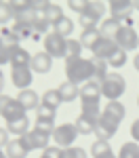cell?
Instances as JSON below:
<instances>
[{"label": "cell", "instance_id": "5bb4252c", "mask_svg": "<svg viewBox=\"0 0 139 158\" xmlns=\"http://www.w3.org/2000/svg\"><path fill=\"white\" fill-rule=\"evenodd\" d=\"M32 150H30V146L25 143L23 137H17V139H13V141H9V146H6V158H27V154H30Z\"/></svg>", "mask_w": 139, "mask_h": 158}, {"label": "cell", "instance_id": "bcb514c9", "mask_svg": "<svg viewBox=\"0 0 139 158\" xmlns=\"http://www.w3.org/2000/svg\"><path fill=\"white\" fill-rule=\"evenodd\" d=\"M137 106H139V97H137Z\"/></svg>", "mask_w": 139, "mask_h": 158}, {"label": "cell", "instance_id": "ab89813d", "mask_svg": "<svg viewBox=\"0 0 139 158\" xmlns=\"http://www.w3.org/2000/svg\"><path fill=\"white\" fill-rule=\"evenodd\" d=\"M131 137H133V141H137V143H139V118L131 124Z\"/></svg>", "mask_w": 139, "mask_h": 158}, {"label": "cell", "instance_id": "b9f144b4", "mask_svg": "<svg viewBox=\"0 0 139 158\" xmlns=\"http://www.w3.org/2000/svg\"><path fill=\"white\" fill-rule=\"evenodd\" d=\"M2 89H4V74L0 70V93H2Z\"/></svg>", "mask_w": 139, "mask_h": 158}, {"label": "cell", "instance_id": "ba28073f", "mask_svg": "<svg viewBox=\"0 0 139 158\" xmlns=\"http://www.w3.org/2000/svg\"><path fill=\"white\" fill-rule=\"evenodd\" d=\"M114 42H116L120 49L133 51V49H137V47H139V36H137V32H135L133 27L122 25V27L118 30V34L114 36Z\"/></svg>", "mask_w": 139, "mask_h": 158}, {"label": "cell", "instance_id": "7402d4cb", "mask_svg": "<svg viewBox=\"0 0 139 158\" xmlns=\"http://www.w3.org/2000/svg\"><path fill=\"white\" fill-rule=\"evenodd\" d=\"M61 95H59V91L57 89H49V91H44V95H42V103L40 106H47L51 110H57L61 106Z\"/></svg>", "mask_w": 139, "mask_h": 158}, {"label": "cell", "instance_id": "83f0119b", "mask_svg": "<svg viewBox=\"0 0 139 158\" xmlns=\"http://www.w3.org/2000/svg\"><path fill=\"white\" fill-rule=\"evenodd\" d=\"M6 131H11V133L17 135V137H23V135L30 131V120H27V118H23V120L6 122Z\"/></svg>", "mask_w": 139, "mask_h": 158}, {"label": "cell", "instance_id": "e575fe53", "mask_svg": "<svg viewBox=\"0 0 139 158\" xmlns=\"http://www.w3.org/2000/svg\"><path fill=\"white\" fill-rule=\"evenodd\" d=\"M87 11L93 13V15H99V17H101V15L105 13V4H103V2H95V0H88Z\"/></svg>", "mask_w": 139, "mask_h": 158}, {"label": "cell", "instance_id": "60d3db41", "mask_svg": "<svg viewBox=\"0 0 139 158\" xmlns=\"http://www.w3.org/2000/svg\"><path fill=\"white\" fill-rule=\"evenodd\" d=\"M9 146V131L0 127V148H6Z\"/></svg>", "mask_w": 139, "mask_h": 158}, {"label": "cell", "instance_id": "44dd1931", "mask_svg": "<svg viewBox=\"0 0 139 158\" xmlns=\"http://www.w3.org/2000/svg\"><path fill=\"white\" fill-rule=\"evenodd\" d=\"M101 40V32L99 27L97 30H87V32H82V36H80V44H82V49H95V44Z\"/></svg>", "mask_w": 139, "mask_h": 158}, {"label": "cell", "instance_id": "ee69618b", "mask_svg": "<svg viewBox=\"0 0 139 158\" xmlns=\"http://www.w3.org/2000/svg\"><path fill=\"white\" fill-rule=\"evenodd\" d=\"M133 9H137V11H139V0H137V2H133Z\"/></svg>", "mask_w": 139, "mask_h": 158}, {"label": "cell", "instance_id": "7bdbcfd3", "mask_svg": "<svg viewBox=\"0 0 139 158\" xmlns=\"http://www.w3.org/2000/svg\"><path fill=\"white\" fill-rule=\"evenodd\" d=\"M133 65H135V70H137V72H139V53H137V55H135V59H133Z\"/></svg>", "mask_w": 139, "mask_h": 158}, {"label": "cell", "instance_id": "4dcf8cb0", "mask_svg": "<svg viewBox=\"0 0 139 158\" xmlns=\"http://www.w3.org/2000/svg\"><path fill=\"white\" fill-rule=\"evenodd\" d=\"M105 112H108V114H112L114 118H118V120L122 122L125 120V114H126V108L125 106H122V103H120V101H108V106H105Z\"/></svg>", "mask_w": 139, "mask_h": 158}, {"label": "cell", "instance_id": "7c38bea8", "mask_svg": "<svg viewBox=\"0 0 139 158\" xmlns=\"http://www.w3.org/2000/svg\"><path fill=\"white\" fill-rule=\"evenodd\" d=\"M118 49V44L114 42L112 38H105V36H101V40L95 44V49H93V57L95 59H103V61H108L110 57H112V53Z\"/></svg>", "mask_w": 139, "mask_h": 158}, {"label": "cell", "instance_id": "d6a6232c", "mask_svg": "<svg viewBox=\"0 0 139 158\" xmlns=\"http://www.w3.org/2000/svg\"><path fill=\"white\" fill-rule=\"evenodd\" d=\"M11 17H15L13 15V9H11V2H0V25L9 23Z\"/></svg>", "mask_w": 139, "mask_h": 158}, {"label": "cell", "instance_id": "4fadbf2b", "mask_svg": "<svg viewBox=\"0 0 139 158\" xmlns=\"http://www.w3.org/2000/svg\"><path fill=\"white\" fill-rule=\"evenodd\" d=\"M25 143L30 146V150H47L49 148V135L40 133V131H36V129H32V131H27V133L23 135Z\"/></svg>", "mask_w": 139, "mask_h": 158}, {"label": "cell", "instance_id": "603a6c76", "mask_svg": "<svg viewBox=\"0 0 139 158\" xmlns=\"http://www.w3.org/2000/svg\"><path fill=\"white\" fill-rule=\"evenodd\" d=\"M44 17H47V21L51 23V27H53V25L59 23L65 15H63V11H61V6H59V4L49 2V6H47V11H44Z\"/></svg>", "mask_w": 139, "mask_h": 158}, {"label": "cell", "instance_id": "52a82bcc", "mask_svg": "<svg viewBox=\"0 0 139 158\" xmlns=\"http://www.w3.org/2000/svg\"><path fill=\"white\" fill-rule=\"evenodd\" d=\"M65 38L55 34V32H49L44 36V53H49L53 59H59V57H65Z\"/></svg>", "mask_w": 139, "mask_h": 158}, {"label": "cell", "instance_id": "ac0fdd59", "mask_svg": "<svg viewBox=\"0 0 139 158\" xmlns=\"http://www.w3.org/2000/svg\"><path fill=\"white\" fill-rule=\"evenodd\" d=\"M57 91H59V95H61V101H63V103H70V101H74V99L80 95V89H78V85L70 82V80L61 82Z\"/></svg>", "mask_w": 139, "mask_h": 158}, {"label": "cell", "instance_id": "d590c367", "mask_svg": "<svg viewBox=\"0 0 139 158\" xmlns=\"http://www.w3.org/2000/svg\"><path fill=\"white\" fill-rule=\"evenodd\" d=\"M42 158H63V148L59 146H49L42 152Z\"/></svg>", "mask_w": 139, "mask_h": 158}, {"label": "cell", "instance_id": "836d02e7", "mask_svg": "<svg viewBox=\"0 0 139 158\" xmlns=\"http://www.w3.org/2000/svg\"><path fill=\"white\" fill-rule=\"evenodd\" d=\"M63 158H88V156H87V152H84L82 148L72 146V148H65V150H63Z\"/></svg>", "mask_w": 139, "mask_h": 158}, {"label": "cell", "instance_id": "ffe728a7", "mask_svg": "<svg viewBox=\"0 0 139 158\" xmlns=\"http://www.w3.org/2000/svg\"><path fill=\"white\" fill-rule=\"evenodd\" d=\"M91 156L93 158H116L110 141H99V139H95V143L91 146Z\"/></svg>", "mask_w": 139, "mask_h": 158}, {"label": "cell", "instance_id": "484cf974", "mask_svg": "<svg viewBox=\"0 0 139 158\" xmlns=\"http://www.w3.org/2000/svg\"><path fill=\"white\" fill-rule=\"evenodd\" d=\"M34 129L36 131H40V133L49 135V137H53V133H55V120L53 118H42V116H36V122H34Z\"/></svg>", "mask_w": 139, "mask_h": 158}, {"label": "cell", "instance_id": "74e56055", "mask_svg": "<svg viewBox=\"0 0 139 158\" xmlns=\"http://www.w3.org/2000/svg\"><path fill=\"white\" fill-rule=\"evenodd\" d=\"M11 9H13V15H19V13L30 11V2H11Z\"/></svg>", "mask_w": 139, "mask_h": 158}, {"label": "cell", "instance_id": "2e32d148", "mask_svg": "<svg viewBox=\"0 0 139 158\" xmlns=\"http://www.w3.org/2000/svg\"><path fill=\"white\" fill-rule=\"evenodd\" d=\"M97 122L99 118L97 116H88V114H80L78 118H76V129H78V135H91L95 133V129H97Z\"/></svg>", "mask_w": 139, "mask_h": 158}, {"label": "cell", "instance_id": "8d00e7d4", "mask_svg": "<svg viewBox=\"0 0 139 158\" xmlns=\"http://www.w3.org/2000/svg\"><path fill=\"white\" fill-rule=\"evenodd\" d=\"M87 4H88V0H80V2H78V0H70V2H67V6H70L72 11H76L78 15H82V13L87 11Z\"/></svg>", "mask_w": 139, "mask_h": 158}, {"label": "cell", "instance_id": "e0dca14e", "mask_svg": "<svg viewBox=\"0 0 139 158\" xmlns=\"http://www.w3.org/2000/svg\"><path fill=\"white\" fill-rule=\"evenodd\" d=\"M122 25H125V23H122L120 19H114V17H110V19H103V21H101L99 32H101V36L112 38V40H114V36L118 34V30H120Z\"/></svg>", "mask_w": 139, "mask_h": 158}, {"label": "cell", "instance_id": "8992f818", "mask_svg": "<svg viewBox=\"0 0 139 158\" xmlns=\"http://www.w3.org/2000/svg\"><path fill=\"white\" fill-rule=\"evenodd\" d=\"M101 97H103V95H101V85L97 82V80H88L87 85L80 86L78 99H80L82 106H99Z\"/></svg>", "mask_w": 139, "mask_h": 158}, {"label": "cell", "instance_id": "f546056e", "mask_svg": "<svg viewBox=\"0 0 139 158\" xmlns=\"http://www.w3.org/2000/svg\"><path fill=\"white\" fill-rule=\"evenodd\" d=\"M93 70H95V78H93V80L101 82V80H103V78L110 74V65H108V61L95 59V57H93Z\"/></svg>", "mask_w": 139, "mask_h": 158}, {"label": "cell", "instance_id": "1f68e13d", "mask_svg": "<svg viewBox=\"0 0 139 158\" xmlns=\"http://www.w3.org/2000/svg\"><path fill=\"white\" fill-rule=\"evenodd\" d=\"M125 63H126V51L118 47V49L112 53V57L108 59V65H112V68H122Z\"/></svg>", "mask_w": 139, "mask_h": 158}, {"label": "cell", "instance_id": "7dc6e473", "mask_svg": "<svg viewBox=\"0 0 139 158\" xmlns=\"http://www.w3.org/2000/svg\"><path fill=\"white\" fill-rule=\"evenodd\" d=\"M40 158H42V156H40Z\"/></svg>", "mask_w": 139, "mask_h": 158}, {"label": "cell", "instance_id": "7a4b0ae2", "mask_svg": "<svg viewBox=\"0 0 139 158\" xmlns=\"http://www.w3.org/2000/svg\"><path fill=\"white\" fill-rule=\"evenodd\" d=\"M99 85H101V95L108 97L110 101H118V97H122V93L126 91L125 76L118 72H110Z\"/></svg>", "mask_w": 139, "mask_h": 158}, {"label": "cell", "instance_id": "f35d334b", "mask_svg": "<svg viewBox=\"0 0 139 158\" xmlns=\"http://www.w3.org/2000/svg\"><path fill=\"white\" fill-rule=\"evenodd\" d=\"M36 112H38V116H42V118H53V120H55V112H57V110H51V108H47V106H40Z\"/></svg>", "mask_w": 139, "mask_h": 158}, {"label": "cell", "instance_id": "4316f807", "mask_svg": "<svg viewBox=\"0 0 139 158\" xmlns=\"http://www.w3.org/2000/svg\"><path fill=\"white\" fill-rule=\"evenodd\" d=\"M53 32H55V34H59V36H63L65 40H67V38H70V34L74 32V21L65 15V17H63L57 25H53Z\"/></svg>", "mask_w": 139, "mask_h": 158}, {"label": "cell", "instance_id": "cb8c5ba5", "mask_svg": "<svg viewBox=\"0 0 139 158\" xmlns=\"http://www.w3.org/2000/svg\"><path fill=\"white\" fill-rule=\"evenodd\" d=\"M82 53V44H80V40H74V38H67V42H65V61H72V59H78V57H82L80 55Z\"/></svg>", "mask_w": 139, "mask_h": 158}, {"label": "cell", "instance_id": "30bf717a", "mask_svg": "<svg viewBox=\"0 0 139 158\" xmlns=\"http://www.w3.org/2000/svg\"><path fill=\"white\" fill-rule=\"evenodd\" d=\"M131 11H133V2H120V0L110 2V15L114 19H120L129 27H131Z\"/></svg>", "mask_w": 139, "mask_h": 158}, {"label": "cell", "instance_id": "3957f363", "mask_svg": "<svg viewBox=\"0 0 139 158\" xmlns=\"http://www.w3.org/2000/svg\"><path fill=\"white\" fill-rule=\"evenodd\" d=\"M25 114H27V112H25V108L17 101V97L13 99V97H6V95H0V116L6 122L23 120V118H27Z\"/></svg>", "mask_w": 139, "mask_h": 158}, {"label": "cell", "instance_id": "9a60e30c", "mask_svg": "<svg viewBox=\"0 0 139 158\" xmlns=\"http://www.w3.org/2000/svg\"><path fill=\"white\" fill-rule=\"evenodd\" d=\"M17 101L21 103L25 108V112H30V110H38L40 108V103H42V97L38 95L36 91H32V89H25V91H19V95H17Z\"/></svg>", "mask_w": 139, "mask_h": 158}, {"label": "cell", "instance_id": "f1b7e54d", "mask_svg": "<svg viewBox=\"0 0 139 158\" xmlns=\"http://www.w3.org/2000/svg\"><path fill=\"white\" fill-rule=\"evenodd\" d=\"M118 158H139V143L137 141H126L120 146Z\"/></svg>", "mask_w": 139, "mask_h": 158}, {"label": "cell", "instance_id": "6da1fadb", "mask_svg": "<svg viewBox=\"0 0 139 158\" xmlns=\"http://www.w3.org/2000/svg\"><path fill=\"white\" fill-rule=\"evenodd\" d=\"M65 76L70 82L74 85H80L84 82L87 85L88 80L95 78V70H93V59H84V57H78V59L65 61Z\"/></svg>", "mask_w": 139, "mask_h": 158}, {"label": "cell", "instance_id": "277c9868", "mask_svg": "<svg viewBox=\"0 0 139 158\" xmlns=\"http://www.w3.org/2000/svg\"><path fill=\"white\" fill-rule=\"evenodd\" d=\"M118 127H120V120L114 118L112 114H108L105 110H101L99 122H97V129H95V137L99 141H108V139H112L114 135H116Z\"/></svg>", "mask_w": 139, "mask_h": 158}, {"label": "cell", "instance_id": "9c48e42d", "mask_svg": "<svg viewBox=\"0 0 139 158\" xmlns=\"http://www.w3.org/2000/svg\"><path fill=\"white\" fill-rule=\"evenodd\" d=\"M32 78H34V72H32L30 65H27V68H11V82L17 86L19 91L30 89Z\"/></svg>", "mask_w": 139, "mask_h": 158}, {"label": "cell", "instance_id": "d6986e66", "mask_svg": "<svg viewBox=\"0 0 139 158\" xmlns=\"http://www.w3.org/2000/svg\"><path fill=\"white\" fill-rule=\"evenodd\" d=\"M32 63V55L23 49V47H17L11 55V68H27Z\"/></svg>", "mask_w": 139, "mask_h": 158}, {"label": "cell", "instance_id": "8fae6325", "mask_svg": "<svg viewBox=\"0 0 139 158\" xmlns=\"http://www.w3.org/2000/svg\"><path fill=\"white\" fill-rule=\"evenodd\" d=\"M30 68H32L34 74H49L51 68H53V57H51L49 53L40 51V53H36V55H32Z\"/></svg>", "mask_w": 139, "mask_h": 158}, {"label": "cell", "instance_id": "f6af8a7d", "mask_svg": "<svg viewBox=\"0 0 139 158\" xmlns=\"http://www.w3.org/2000/svg\"><path fill=\"white\" fill-rule=\"evenodd\" d=\"M0 158H6V154L2 152V148H0Z\"/></svg>", "mask_w": 139, "mask_h": 158}, {"label": "cell", "instance_id": "d4e9b609", "mask_svg": "<svg viewBox=\"0 0 139 158\" xmlns=\"http://www.w3.org/2000/svg\"><path fill=\"white\" fill-rule=\"evenodd\" d=\"M99 15H93V13L84 11L82 15H78V23H80V27L87 32V30H97V23H99Z\"/></svg>", "mask_w": 139, "mask_h": 158}, {"label": "cell", "instance_id": "5b68a950", "mask_svg": "<svg viewBox=\"0 0 139 158\" xmlns=\"http://www.w3.org/2000/svg\"><path fill=\"white\" fill-rule=\"evenodd\" d=\"M76 137H78V129H76V124H72V122H63V124H59V127L55 129V133H53L55 146L63 148V150L74 146Z\"/></svg>", "mask_w": 139, "mask_h": 158}]
</instances>
